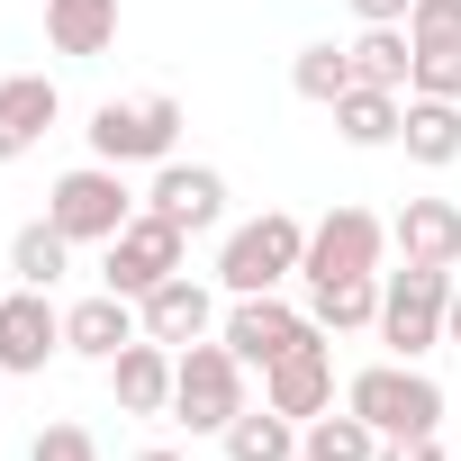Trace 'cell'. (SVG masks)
<instances>
[{
    "instance_id": "cell-1",
    "label": "cell",
    "mask_w": 461,
    "mask_h": 461,
    "mask_svg": "<svg viewBox=\"0 0 461 461\" xmlns=\"http://www.w3.org/2000/svg\"><path fill=\"white\" fill-rule=\"evenodd\" d=\"M254 398H245V362L226 353V335H199L172 353V425L190 434H226Z\"/></svg>"
},
{
    "instance_id": "cell-2",
    "label": "cell",
    "mask_w": 461,
    "mask_h": 461,
    "mask_svg": "<svg viewBox=\"0 0 461 461\" xmlns=\"http://www.w3.org/2000/svg\"><path fill=\"white\" fill-rule=\"evenodd\" d=\"M299 263H308V226H299L290 208H263V217H245L236 236L217 245V281L236 290V299H263V290H281Z\"/></svg>"
},
{
    "instance_id": "cell-3",
    "label": "cell",
    "mask_w": 461,
    "mask_h": 461,
    "mask_svg": "<svg viewBox=\"0 0 461 461\" xmlns=\"http://www.w3.org/2000/svg\"><path fill=\"white\" fill-rule=\"evenodd\" d=\"M344 407H353L380 443L434 434V425H443V389H434L416 362H371V371H353V380H344Z\"/></svg>"
},
{
    "instance_id": "cell-4",
    "label": "cell",
    "mask_w": 461,
    "mask_h": 461,
    "mask_svg": "<svg viewBox=\"0 0 461 461\" xmlns=\"http://www.w3.org/2000/svg\"><path fill=\"white\" fill-rule=\"evenodd\" d=\"M91 154L100 163H172V145H181V100L172 91H145V100H100L91 109Z\"/></svg>"
},
{
    "instance_id": "cell-5",
    "label": "cell",
    "mask_w": 461,
    "mask_h": 461,
    "mask_svg": "<svg viewBox=\"0 0 461 461\" xmlns=\"http://www.w3.org/2000/svg\"><path fill=\"white\" fill-rule=\"evenodd\" d=\"M443 308H452V272H425V263L380 272V344L398 362H425L443 344Z\"/></svg>"
},
{
    "instance_id": "cell-6",
    "label": "cell",
    "mask_w": 461,
    "mask_h": 461,
    "mask_svg": "<svg viewBox=\"0 0 461 461\" xmlns=\"http://www.w3.org/2000/svg\"><path fill=\"white\" fill-rule=\"evenodd\" d=\"M46 217L64 226L73 245H109L118 226L136 217V190H127V172H118V163H100V154H91V163H73V172L46 190Z\"/></svg>"
},
{
    "instance_id": "cell-7",
    "label": "cell",
    "mask_w": 461,
    "mask_h": 461,
    "mask_svg": "<svg viewBox=\"0 0 461 461\" xmlns=\"http://www.w3.org/2000/svg\"><path fill=\"white\" fill-rule=\"evenodd\" d=\"M181 254H190V226H172L163 208H145V217H127L118 236H109L100 290H118V299H145V290H163V281L181 272Z\"/></svg>"
},
{
    "instance_id": "cell-8",
    "label": "cell",
    "mask_w": 461,
    "mask_h": 461,
    "mask_svg": "<svg viewBox=\"0 0 461 461\" xmlns=\"http://www.w3.org/2000/svg\"><path fill=\"white\" fill-rule=\"evenodd\" d=\"M380 254H389V226H380L371 208H326V217L308 226L299 281H308V290H317V281H380Z\"/></svg>"
},
{
    "instance_id": "cell-9",
    "label": "cell",
    "mask_w": 461,
    "mask_h": 461,
    "mask_svg": "<svg viewBox=\"0 0 461 461\" xmlns=\"http://www.w3.org/2000/svg\"><path fill=\"white\" fill-rule=\"evenodd\" d=\"M217 335H226V353H236L245 371H272V362H290L299 344H317L326 326H317L308 308H281V299L263 290V299H236V308H226V326H217Z\"/></svg>"
},
{
    "instance_id": "cell-10",
    "label": "cell",
    "mask_w": 461,
    "mask_h": 461,
    "mask_svg": "<svg viewBox=\"0 0 461 461\" xmlns=\"http://www.w3.org/2000/svg\"><path fill=\"white\" fill-rule=\"evenodd\" d=\"M55 353H64V308H55L46 290L19 281L10 299H0V371H19V380H28V371H46Z\"/></svg>"
},
{
    "instance_id": "cell-11",
    "label": "cell",
    "mask_w": 461,
    "mask_h": 461,
    "mask_svg": "<svg viewBox=\"0 0 461 461\" xmlns=\"http://www.w3.org/2000/svg\"><path fill=\"white\" fill-rule=\"evenodd\" d=\"M172 226H190V236H208V226L226 217V172L217 163H154V190H145Z\"/></svg>"
},
{
    "instance_id": "cell-12",
    "label": "cell",
    "mask_w": 461,
    "mask_h": 461,
    "mask_svg": "<svg viewBox=\"0 0 461 461\" xmlns=\"http://www.w3.org/2000/svg\"><path fill=\"white\" fill-rule=\"evenodd\" d=\"M136 326H145L154 344H172V353H181V344H199V335L217 326V299H208V281L172 272L163 290H145V299H136Z\"/></svg>"
},
{
    "instance_id": "cell-13",
    "label": "cell",
    "mask_w": 461,
    "mask_h": 461,
    "mask_svg": "<svg viewBox=\"0 0 461 461\" xmlns=\"http://www.w3.org/2000/svg\"><path fill=\"white\" fill-rule=\"evenodd\" d=\"M263 407H281V416H299V425L335 407V353H326V335H317V344H299L290 362H272V371H263Z\"/></svg>"
},
{
    "instance_id": "cell-14",
    "label": "cell",
    "mask_w": 461,
    "mask_h": 461,
    "mask_svg": "<svg viewBox=\"0 0 461 461\" xmlns=\"http://www.w3.org/2000/svg\"><path fill=\"white\" fill-rule=\"evenodd\" d=\"M136 335H145V326H136V299H118V290H100V299L64 308V353H82V362H100V371H109Z\"/></svg>"
},
{
    "instance_id": "cell-15",
    "label": "cell",
    "mask_w": 461,
    "mask_h": 461,
    "mask_svg": "<svg viewBox=\"0 0 461 461\" xmlns=\"http://www.w3.org/2000/svg\"><path fill=\"white\" fill-rule=\"evenodd\" d=\"M109 398H118V416H172V344L136 335L109 362Z\"/></svg>"
},
{
    "instance_id": "cell-16",
    "label": "cell",
    "mask_w": 461,
    "mask_h": 461,
    "mask_svg": "<svg viewBox=\"0 0 461 461\" xmlns=\"http://www.w3.org/2000/svg\"><path fill=\"white\" fill-rule=\"evenodd\" d=\"M389 245H398V263L452 272V263H461V208H452V199H407L398 226H389Z\"/></svg>"
},
{
    "instance_id": "cell-17",
    "label": "cell",
    "mask_w": 461,
    "mask_h": 461,
    "mask_svg": "<svg viewBox=\"0 0 461 461\" xmlns=\"http://www.w3.org/2000/svg\"><path fill=\"white\" fill-rule=\"evenodd\" d=\"M55 118H64V91L46 73H10V82H0V163H19Z\"/></svg>"
},
{
    "instance_id": "cell-18",
    "label": "cell",
    "mask_w": 461,
    "mask_h": 461,
    "mask_svg": "<svg viewBox=\"0 0 461 461\" xmlns=\"http://www.w3.org/2000/svg\"><path fill=\"white\" fill-rule=\"evenodd\" d=\"M398 145H407V163H425V172L461 163V100H425V91H407Z\"/></svg>"
},
{
    "instance_id": "cell-19",
    "label": "cell",
    "mask_w": 461,
    "mask_h": 461,
    "mask_svg": "<svg viewBox=\"0 0 461 461\" xmlns=\"http://www.w3.org/2000/svg\"><path fill=\"white\" fill-rule=\"evenodd\" d=\"M46 46L73 55V64L109 55L118 46V0H46Z\"/></svg>"
},
{
    "instance_id": "cell-20",
    "label": "cell",
    "mask_w": 461,
    "mask_h": 461,
    "mask_svg": "<svg viewBox=\"0 0 461 461\" xmlns=\"http://www.w3.org/2000/svg\"><path fill=\"white\" fill-rule=\"evenodd\" d=\"M398 118H407V100L380 91V82H353V91L335 100V136L362 145V154H371V145H398Z\"/></svg>"
},
{
    "instance_id": "cell-21",
    "label": "cell",
    "mask_w": 461,
    "mask_h": 461,
    "mask_svg": "<svg viewBox=\"0 0 461 461\" xmlns=\"http://www.w3.org/2000/svg\"><path fill=\"white\" fill-rule=\"evenodd\" d=\"M10 272H19L28 290H55V281L73 272V236H64L55 217H28L19 236H10Z\"/></svg>"
},
{
    "instance_id": "cell-22",
    "label": "cell",
    "mask_w": 461,
    "mask_h": 461,
    "mask_svg": "<svg viewBox=\"0 0 461 461\" xmlns=\"http://www.w3.org/2000/svg\"><path fill=\"white\" fill-rule=\"evenodd\" d=\"M217 443H226V461H299V416H281V407H245Z\"/></svg>"
},
{
    "instance_id": "cell-23",
    "label": "cell",
    "mask_w": 461,
    "mask_h": 461,
    "mask_svg": "<svg viewBox=\"0 0 461 461\" xmlns=\"http://www.w3.org/2000/svg\"><path fill=\"white\" fill-rule=\"evenodd\" d=\"M344 55H353V82H380V91H407V73H416L407 28H362Z\"/></svg>"
},
{
    "instance_id": "cell-24",
    "label": "cell",
    "mask_w": 461,
    "mask_h": 461,
    "mask_svg": "<svg viewBox=\"0 0 461 461\" xmlns=\"http://www.w3.org/2000/svg\"><path fill=\"white\" fill-rule=\"evenodd\" d=\"M299 452H308V461H380V434H371L353 407H344V416L326 407V416L299 425Z\"/></svg>"
},
{
    "instance_id": "cell-25",
    "label": "cell",
    "mask_w": 461,
    "mask_h": 461,
    "mask_svg": "<svg viewBox=\"0 0 461 461\" xmlns=\"http://www.w3.org/2000/svg\"><path fill=\"white\" fill-rule=\"evenodd\" d=\"M308 317H317L326 335L380 326V281H317V290H308Z\"/></svg>"
},
{
    "instance_id": "cell-26",
    "label": "cell",
    "mask_w": 461,
    "mask_h": 461,
    "mask_svg": "<svg viewBox=\"0 0 461 461\" xmlns=\"http://www.w3.org/2000/svg\"><path fill=\"white\" fill-rule=\"evenodd\" d=\"M290 91L317 100V109H335V100L353 91V55H344V46H299V55H290Z\"/></svg>"
},
{
    "instance_id": "cell-27",
    "label": "cell",
    "mask_w": 461,
    "mask_h": 461,
    "mask_svg": "<svg viewBox=\"0 0 461 461\" xmlns=\"http://www.w3.org/2000/svg\"><path fill=\"white\" fill-rule=\"evenodd\" d=\"M28 461H100V434H91V425H73V416H64V425H46V434H37V443H28Z\"/></svg>"
},
{
    "instance_id": "cell-28",
    "label": "cell",
    "mask_w": 461,
    "mask_h": 461,
    "mask_svg": "<svg viewBox=\"0 0 461 461\" xmlns=\"http://www.w3.org/2000/svg\"><path fill=\"white\" fill-rule=\"evenodd\" d=\"M380 461H452L434 434H398V443H380Z\"/></svg>"
},
{
    "instance_id": "cell-29",
    "label": "cell",
    "mask_w": 461,
    "mask_h": 461,
    "mask_svg": "<svg viewBox=\"0 0 461 461\" xmlns=\"http://www.w3.org/2000/svg\"><path fill=\"white\" fill-rule=\"evenodd\" d=\"M407 10H416V0H353L362 28H407Z\"/></svg>"
},
{
    "instance_id": "cell-30",
    "label": "cell",
    "mask_w": 461,
    "mask_h": 461,
    "mask_svg": "<svg viewBox=\"0 0 461 461\" xmlns=\"http://www.w3.org/2000/svg\"><path fill=\"white\" fill-rule=\"evenodd\" d=\"M443 344H461V281H452V308H443Z\"/></svg>"
},
{
    "instance_id": "cell-31",
    "label": "cell",
    "mask_w": 461,
    "mask_h": 461,
    "mask_svg": "<svg viewBox=\"0 0 461 461\" xmlns=\"http://www.w3.org/2000/svg\"><path fill=\"white\" fill-rule=\"evenodd\" d=\"M136 461H190V452H172V443H154V452H136Z\"/></svg>"
},
{
    "instance_id": "cell-32",
    "label": "cell",
    "mask_w": 461,
    "mask_h": 461,
    "mask_svg": "<svg viewBox=\"0 0 461 461\" xmlns=\"http://www.w3.org/2000/svg\"><path fill=\"white\" fill-rule=\"evenodd\" d=\"M0 299H10V290H0Z\"/></svg>"
},
{
    "instance_id": "cell-33",
    "label": "cell",
    "mask_w": 461,
    "mask_h": 461,
    "mask_svg": "<svg viewBox=\"0 0 461 461\" xmlns=\"http://www.w3.org/2000/svg\"><path fill=\"white\" fill-rule=\"evenodd\" d=\"M299 461H308V452H299Z\"/></svg>"
}]
</instances>
